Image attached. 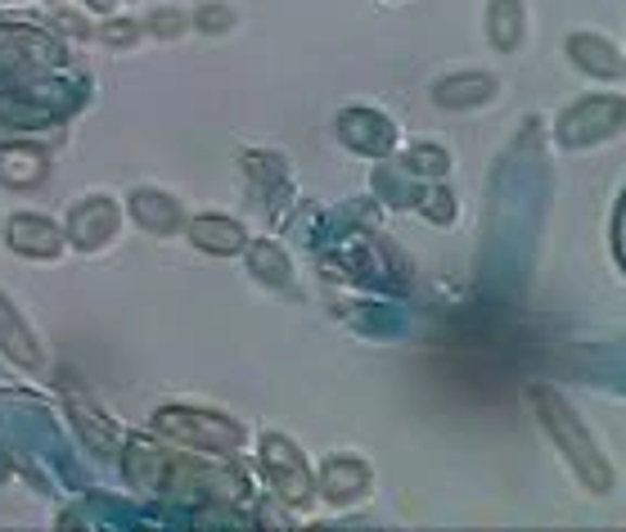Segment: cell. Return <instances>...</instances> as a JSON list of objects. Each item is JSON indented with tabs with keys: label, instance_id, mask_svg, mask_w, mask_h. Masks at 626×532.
Returning <instances> with one entry per match:
<instances>
[{
	"label": "cell",
	"instance_id": "obj_8",
	"mask_svg": "<svg viewBox=\"0 0 626 532\" xmlns=\"http://www.w3.org/2000/svg\"><path fill=\"white\" fill-rule=\"evenodd\" d=\"M338 140L347 144V150H356V154L383 159L397 144V127L387 123L383 113H374V109H347L338 117Z\"/></svg>",
	"mask_w": 626,
	"mask_h": 532
},
{
	"label": "cell",
	"instance_id": "obj_15",
	"mask_svg": "<svg viewBox=\"0 0 626 532\" xmlns=\"http://www.w3.org/2000/svg\"><path fill=\"white\" fill-rule=\"evenodd\" d=\"M190 240H194V249H203V253H240V249L248 244V235H244V226L234 221V217L203 213V217L190 221Z\"/></svg>",
	"mask_w": 626,
	"mask_h": 532
},
{
	"label": "cell",
	"instance_id": "obj_2",
	"mask_svg": "<svg viewBox=\"0 0 626 532\" xmlns=\"http://www.w3.org/2000/svg\"><path fill=\"white\" fill-rule=\"evenodd\" d=\"M154 429L167 433L171 442H181V447L217 452V456L240 452L244 442V429L230 416H217V410H203V406H163L154 410Z\"/></svg>",
	"mask_w": 626,
	"mask_h": 532
},
{
	"label": "cell",
	"instance_id": "obj_5",
	"mask_svg": "<svg viewBox=\"0 0 626 532\" xmlns=\"http://www.w3.org/2000/svg\"><path fill=\"white\" fill-rule=\"evenodd\" d=\"M261 469H266V479H271V487L280 492L284 506H293V510H307L311 506L316 474L307 469V456L297 452L284 433H266L261 438Z\"/></svg>",
	"mask_w": 626,
	"mask_h": 532
},
{
	"label": "cell",
	"instance_id": "obj_20",
	"mask_svg": "<svg viewBox=\"0 0 626 532\" xmlns=\"http://www.w3.org/2000/svg\"><path fill=\"white\" fill-rule=\"evenodd\" d=\"M73 420H77V429L86 433V442H91L100 456H117V452H123V438H117V429L108 420H100L86 402H73Z\"/></svg>",
	"mask_w": 626,
	"mask_h": 532
},
{
	"label": "cell",
	"instance_id": "obj_13",
	"mask_svg": "<svg viewBox=\"0 0 626 532\" xmlns=\"http://www.w3.org/2000/svg\"><path fill=\"white\" fill-rule=\"evenodd\" d=\"M496 96V77L491 73H456V77H446L433 86V100L442 109H451V113H464V109H478L483 100Z\"/></svg>",
	"mask_w": 626,
	"mask_h": 532
},
{
	"label": "cell",
	"instance_id": "obj_7",
	"mask_svg": "<svg viewBox=\"0 0 626 532\" xmlns=\"http://www.w3.org/2000/svg\"><path fill=\"white\" fill-rule=\"evenodd\" d=\"M64 59L50 37L33 33V27H0V77H23L33 64H54Z\"/></svg>",
	"mask_w": 626,
	"mask_h": 532
},
{
	"label": "cell",
	"instance_id": "obj_19",
	"mask_svg": "<svg viewBox=\"0 0 626 532\" xmlns=\"http://www.w3.org/2000/svg\"><path fill=\"white\" fill-rule=\"evenodd\" d=\"M248 271L261 280V284H271V289H284L289 284V276H293V266H289V257H284V249L280 244H253L248 249Z\"/></svg>",
	"mask_w": 626,
	"mask_h": 532
},
{
	"label": "cell",
	"instance_id": "obj_17",
	"mask_svg": "<svg viewBox=\"0 0 626 532\" xmlns=\"http://www.w3.org/2000/svg\"><path fill=\"white\" fill-rule=\"evenodd\" d=\"M46 154L37 150V144H14V150H0V181L14 186V190H33L41 186L46 176Z\"/></svg>",
	"mask_w": 626,
	"mask_h": 532
},
{
	"label": "cell",
	"instance_id": "obj_12",
	"mask_svg": "<svg viewBox=\"0 0 626 532\" xmlns=\"http://www.w3.org/2000/svg\"><path fill=\"white\" fill-rule=\"evenodd\" d=\"M0 352H5V357H14L18 366H27V370H41V366H46L41 343L33 339L27 320L14 312L10 299H0Z\"/></svg>",
	"mask_w": 626,
	"mask_h": 532
},
{
	"label": "cell",
	"instance_id": "obj_3",
	"mask_svg": "<svg viewBox=\"0 0 626 532\" xmlns=\"http://www.w3.org/2000/svg\"><path fill=\"white\" fill-rule=\"evenodd\" d=\"M81 100V86L68 81H33V86H18V91H0V123L10 127H50L59 117H68L73 104Z\"/></svg>",
	"mask_w": 626,
	"mask_h": 532
},
{
	"label": "cell",
	"instance_id": "obj_14",
	"mask_svg": "<svg viewBox=\"0 0 626 532\" xmlns=\"http://www.w3.org/2000/svg\"><path fill=\"white\" fill-rule=\"evenodd\" d=\"M568 54H573V64L577 68H586L590 77H609V81H617L622 77V50L609 41V37H595V33H577V37H568Z\"/></svg>",
	"mask_w": 626,
	"mask_h": 532
},
{
	"label": "cell",
	"instance_id": "obj_9",
	"mask_svg": "<svg viewBox=\"0 0 626 532\" xmlns=\"http://www.w3.org/2000/svg\"><path fill=\"white\" fill-rule=\"evenodd\" d=\"M117 221H123L117 203H108V199H86V203H77V208L68 213V240H73L81 253H95V249L113 244Z\"/></svg>",
	"mask_w": 626,
	"mask_h": 532
},
{
	"label": "cell",
	"instance_id": "obj_26",
	"mask_svg": "<svg viewBox=\"0 0 626 532\" xmlns=\"http://www.w3.org/2000/svg\"><path fill=\"white\" fill-rule=\"evenodd\" d=\"M64 33H73V37H86V18H77V14H68V10H59V18H54Z\"/></svg>",
	"mask_w": 626,
	"mask_h": 532
},
{
	"label": "cell",
	"instance_id": "obj_18",
	"mask_svg": "<svg viewBox=\"0 0 626 532\" xmlns=\"http://www.w3.org/2000/svg\"><path fill=\"white\" fill-rule=\"evenodd\" d=\"M487 37L504 54L519 50V41H523V0H491L487 5Z\"/></svg>",
	"mask_w": 626,
	"mask_h": 532
},
{
	"label": "cell",
	"instance_id": "obj_11",
	"mask_svg": "<svg viewBox=\"0 0 626 532\" xmlns=\"http://www.w3.org/2000/svg\"><path fill=\"white\" fill-rule=\"evenodd\" d=\"M5 240H10L14 253H23V257H41V262L59 257V249H64V235H59V230H54L46 217H37V213H18V217H10V221H5Z\"/></svg>",
	"mask_w": 626,
	"mask_h": 532
},
{
	"label": "cell",
	"instance_id": "obj_4",
	"mask_svg": "<svg viewBox=\"0 0 626 532\" xmlns=\"http://www.w3.org/2000/svg\"><path fill=\"white\" fill-rule=\"evenodd\" d=\"M127 460V474L140 483V487H154L163 496H199L203 492V469L190 465V460H176L158 447H149V442H123V452H117Z\"/></svg>",
	"mask_w": 626,
	"mask_h": 532
},
{
	"label": "cell",
	"instance_id": "obj_10",
	"mask_svg": "<svg viewBox=\"0 0 626 532\" xmlns=\"http://www.w3.org/2000/svg\"><path fill=\"white\" fill-rule=\"evenodd\" d=\"M316 483H320L324 501H334V506H356V501L374 487V474H370V465L356 460V456H330L316 474Z\"/></svg>",
	"mask_w": 626,
	"mask_h": 532
},
{
	"label": "cell",
	"instance_id": "obj_27",
	"mask_svg": "<svg viewBox=\"0 0 626 532\" xmlns=\"http://www.w3.org/2000/svg\"><path fill=\"white\" fill-rule=\"evenodd\" d=\"M91 10H113V0H86Z\"/></svg>",
	"mask_w": 626,
	"mask_h": 532
},
{
	"label": "cell",
	"instance_id": "obj_6",
	"mask_svg": "<svg viewBox=\"0 0 626 532\" xmlns=\"http://www.w3.org/2000/svg\"><path fill=\"white\" fill-rule=\"evenodd\" d=\"M626 127V100L617 96H595L573 104L559 117V144L563 150H586V144H600L609 136H617Z\"/></svg>",
	"mask_w": 626,
	"mask_h": 532
},
{
	"label": "cell",
	"instance_id": "obj_23",
	"mask_svg": "<svg viewBox=\"0 0 626 532\" xmlns=\"http://www.w3.org/2000/svg\"><path fill=\"white\" fill-rule=\"evenodd\" d=\"M190 27V14H181V10H154L149 14V33H154L158 41H176Z\"/></svg>",
	"mask_w": 626,
	"mask_h": 532
},
{
	"label": "cell",
	"instance_id": "obj_1",
	"mask_svg": "<svg viewBox=\"0 0 626 532\" xmlns=\"http://www.w3.org/2000/svg\"><path fill=\"white\" fill-rule=\"evenodd\" d=\"M532 402H536V416H541V425L550 429V438L559 442V452L573 460L577 479H582L590 492H609V487H613V465L604 460L600 447H595V438H590V429L577 420V410L563 402L554 389H541V383L532 389Z\"/></svg>",
	"mask_w": 626,
	"mask_h": 532
},
{
	"label": "cell",
	"instance_id": "obj_22",
	"mask_svg": "<svg viewBox=\"0 0 626 532\" xmlns=\"http://www.w3.org/2000/svg\"><path fill=\"white\" fill-rule=\"evenodd\" d=\"M406 167L410 172H424V176H446V172H451V154L437 150V144H410Z\"/></svg>",
	"mask_w": 626,
	"mask_h": 532
},
{
	"label": "cell",
	"instance_id": "obj_21",
	"mask_svg": "<svg viewBox=\"0 0 626 532\" xmlns=\"http://www.w3.org/2000/svg\"><path fill=\"white\" fill-rule=\"evenodd\" d=\"M414 208H420V213H424L433 226H446V221L456 217V199L446 194V186H429V190L414 194Z\"/></svg>",
	"mask_w": 626,
	"mask_h": 532
},
{
	"label": "cell",
	"instance_id": "obj_16",
	"mask_svg": "<svg viewBox=\"0 0 626 532\" xmlns=\"http://www.w3.org/2000/svg\"><path fill=\"white\" fill-rule=\"evenodd\" d=\"M127 213L149 235H171L176 226H181V208H176V199H167L158 190H136L131 203H127Z\"/></svg>",
	"mask_w": 626,
	"mask_h": 532
},
{
	"label": "cell",
	"instance_id": "obj_25",
	"mask_svg": "<svg viewBox=\"0 0 626 532\" xmlns=\"http://www.w3.org/2000/svg\"><path fill=\"white\" fill-rule=\"evenodd\" d=\"M100 37H104L108 46H136L140 27H136L131 18H113V23H104V27H100Z\"/></svg>",
	"mask_w": 626,
	"mask_h": 532
},
{
	"label": "cell",
	"instance_id": "obj_24",
	"mask_svg": "<svg viewBox=\"0 0 626 532\" xmlns=\"http://www.w3.org/2000/svg\"><path fill=\"white\" fill-rule=\"evenodd\" d=\"M190 23H194V27H203V33H230L234 14H230L226 5H203V10H199Z\"/></svg>",
	"mask_w": 626,
	"mask_h": 532
}]
</instances>
